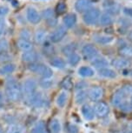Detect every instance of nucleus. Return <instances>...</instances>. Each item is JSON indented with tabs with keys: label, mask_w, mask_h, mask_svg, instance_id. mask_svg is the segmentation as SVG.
Masks as SVG:
<instances>
[{
	"label": "nucleus",
	"mask_w": 132,
	"mask_h": 133,
	"mask_svg": "<svg viewBox=\"0 0 132 133\" xmlns=\"http://www.w3.org/2000/svg\"><path fill=\"white\" fill-rule=\"evenodd\" d=\"M5 95L10 101L17 102L19 101L23 95L22 88L19 84L15 80H10L6 84Z\"/></svg>",
	"instance_id": "f257e3e1"
},
{
	"label": "nucleus",
	"mask_w": 132,
	"mask_h": 133,
	"mask_svg": "<svg viewBox=\"0 0 132 133\" xmlns=\"http://www.w3.org/2000/svg\"><path fill=\"white\" fill-rule=\"evenodd\" d=\"M132 96V85H124L118 91H116L112 97V104L116 107H119L122 104L127 102L126 98Z\"/></svg>",
	"instance_id": "f03ea898"
},
{
	"label": "nucleus",
	"mask_w": 132,
	"mask_h": 133,
	"mask_svg": "<svg viewBox=\"0 0 132 133\" xmlns=\"http://www.w3.org/2000/svg\"><path fill=\"white\" fill-rule=\"evenodd\" d=\"M28 68L31 71L41 76L43 78H51L52 77V74H53L51 69L43 64L32 63V64L29 65Z\"/></svg>",
	"instance_id": "7ed1b4c3"
},
{
	"label": "nucleus",
	"mask_w": 132,
	"mask_h": 133,
	"mask_svg": "<svg viewBox=\"0 0 132 133\" xmlns=\"http://www.w3.org/2000/svg\"><path fill=\"white\" fill-rule=\"evenodd\" d=\"M100 11L96 8H89L84 14V21L88 25H93L98 23L99 17H100Z\"/></svg>",
	"instance_id": "20e7f679"
},
{
	"label": "nucleus",
	"mask_w": 132,
	"mask_h": 133,
	"mask_svg": "<svg viewBox=\"0 0 132 133\" xmlns=\"http://www.w3.org/2000/svg\"><path fill=\"white\" fill-rule=\"evenodd\" d=\"M82 54H83L84 59L91 60L96 57L98 54V51L95 45L91 44H87L82 49Z\"/></svg>",
	"instance_id": "39448f33"
},
{
	"label": "nucleus",
	"mask_w": 132,
	"mask_h": 133,
	"mask_svg": "<svg viewBox=\"0 0 132 133\" xmlns=\"http://www.w3.org/2000/svg\"><path fill=\"white\" fill-rule=\"evenodd\" d=\"M37 82L34 79H27L23 84L22 92H23L24 96L29 98L30 97L35 93L37 90Z\"/></svg>",
	"instance_id": "423d86ee"
},
{
	"label": "nucleus",
	"mask_w": 132,
	"mask_h": 133,
	"mask_svg": "<svg viewBox=\"0 0 132 133\" xmlns=\"http://www.w3.org/2000/svg\"><path fill=\"white\" fill-rule=\"evenodd\" d=\"M28 101H29V104L30 105L33 107H36V108H40V107H43L45 105V103H46V100L44 98L43 95H42L40 92L38 93H35L31 96L28 98Z\"/></svg>",
	"instance_id": "0eeeda50"
},
{
	"label": "nucleus",
	"mask_w": 132,
	"mask_h": 133,
	"mask_svg": "<svg viewBox=\"0 0 132 133\" xmlns=\"http://www.w3.org/2000/svg\"><path fill=\"white\" fill-rule=\"evenodd\" d=\"M66 33H67V31H66L65 27L59 26L55 30V31L52 32V34L51 35V41L53 43H58L59 41H61V40L65 37Z\"/></svg>",
	"instance_id": "6e6552de"
},
{
	"label": "nucleus",
	"mask_w": 132,
	"mask_h": 133,
	"mask_svg": "<svg viewBox=\"0 0 132 133\" xmlns=\"http://www.w3.org/2000/svg\"><path fill=\"white\" fill-rule=\"evenodd\" d=\"M94 110H95L96 115H98L100 117H103L108 115L109 109L108 104L104 102H98L94 106Z\"/></svg>",
	"instance_id": "1a4fd4ad"
},
{
	"label": "nucleus",
	"mask_w": 132,
	"mask_h": 133,
	"mask_svg": "<svg viewBox=\"0 0 132 133\" xmlns=\"http://www.w3.org/2000/svg\"><path fill=\"white\" fill-rule=\"evenodd\" d=\"M103 96V90L101 87H93L89 90L88 97L92 101H98Z\"/></svg>",
	"instance_id": "9d476101"
},
{
	"label": "nucleus",
	"mask_w": 132,
	"mask_h": 133,
	"mask_svg": "<svg viewBox=\"0 0 132 133\" xmlns=\"http://www.w3.org/2000/svg\"><path fill=\"white\" fill-rule=\"evenodd\" d=\"M26 16H27V19L29 20V22H31V23L33 24H38L41 20L40 14L37 12L36 9L31 8V7H30V8H28V10H27Z\"/></svg>",
	"instance_id": "9b49d317"
},
{
	"label": "nucleus",
	"mask_w": 132,
	"mask_h": 133,
	"mask_svg": "<svg viewBox=\"0 0 132 133\" xmlns=\"http://www.w3.org/2000/svg\"><path fill=\"white\" fill-rule=\"evenodd\" d=\"M43 17L46 20L47 24H49V26H55L57 24V18L55 16V13L53 10L51 8H48L44 10L43 11Z\"/></svg>",
	"instance_id": "f8f14e48"
},
{
	"label": "nucleus",
	"mask_w": 132,
	"mask_h": 133,
	"mask_svg": "<svg viewBox=\"0 0 132 133\" xmlns=\"http://www.w3.org/2000/svg\"><path fill=\"white\" fill-rule=\"evenodd\" d=\"M17 46L18 47V49L22 51H31V50L33 49V44H32V43L30 41V40L24 39V38H20L17 40Z\"/></svg>",
	"instance_id": "ddd939ff"
},
{
	"label": "nucleus",
	"mask_w": 132,
	"mask_h": 133,
	"mask_svg": "<svg viewBox=\"0 0 132 133\" xmlns=\"http://www.w3.org/2000/svg\"><path fill=\"white\" fill-rule=\"evenodd\" d=\"M91 2L89 0H78L75 4V8L78 12H85L91 8Z\"/></svg>",
	"instance_id": "4468645a"
},
{
	"label": "nucleus",
	"mask_w": 132,
	"mask_h": 133,
	"mask_svg": "<svg viewBox=\"0 0 132 133\" xmlns=\"http://www.w3.org/2000/svg\"><path fill=\"white\" fill-rule=\"evenodd\" d=\"M112 65L115 68L119 70H123L126 69L130 65V62L128 59L124 58V57H121V58H116L112 61Z\"/></svg>",
	"instance_id": "2eb2a0df"
},
{
	"label": "nucleus",
	"mask_w": 132,
	"mask_h": 133,
	"mask_svg": "<svg viewBox=\"0 0 132 133\" xmlns=\"http://www.w3.org/2000/svg\"><path fill=\"white\" fill-rule=\"evenodd\" d=\"M82 114L86 120H92L95 117V110L89 104H84L82 108Z\"/></svg>",
	"instance_id": "dca6fc26"
},
{
	"label": "nucleus",
	"mask_w": 132,
	"mask_h": 133,
	"mask_svg": "<svg viewBox=\"0 0 132 133\" xmlns=\"http://www.w3.org/2000/svg\"><path fill=\"white\" fill-rule=\"evenodd\" d=\"M22 59H23L24 62L30 63V64L36 63L37 59V54L34 51H32V50H31V51H24L23 55H22Z\"/></svg>",
	"instance_id": "f3484780"
},
{
	"label": "nucleus",
	"mask_w": 132,
	"mask_h": 133,
	"mask_svg": "<svg viewBox=\"0 0 132 133\" xmlns=\"http://www.w3.org/2000/svg\"><path fill=\"white\" fill-rule=\"evenodd\" d=\"M113 21L114 20L112 16L110 14L107 13V12L101 14L98 19V23L101 26H109L113 24Z\"/></svg>",
	"instance_id": "a211bd4d"
},
{
	"label": "nucleus",
	"mask_w": 132,
	"mask_h": 133,
	"mask_svg": "<svg viewBox=\"0 0 132 133\" xmlns=\"http://www.w3.org/2000/svg\"><path fill=\"white\" fill-rule=\"evenodd\" d=\"M77 23V16L74 13H70L66 15L64 18V24L67 28H72Z\"/></svg>",
	"instance_id": "6ab92c4d"
},
{
	"label": "nucleus",
	"mask_w": 132,
	"mask_h": 133,
	"mask_svg": "<svg viewBox=\"0 0 132 133\" xmlns=\"http://www.w3.org/2000/svg\"><path fill=\"white\" fill-rule=\"evenodd\" d=\"M93 66H95L96 69L100 70L103 68H105L109 65L108 60H106L104 57H95L93 58V61L91 62Z\"/></svg>",
	"instance_id": "aec40b11"
},
{
	"label": "nucleus",
	"mask_w": 132,
	"mask_h": 133,
	"mask_svg": "<svg viewBox=\"0 0 132 133\" xmlns=\"http://www.w3.org/2000/svg\"><path fill=\"white\" fill-rule=\"evenodd\" d=\"M99 75L103 77H105V78H115L116 77V73L115 71L108 68V67L99 70Z\"/></svg>",
	"instance_id": "412c9836"
},
{
	"label": "nucleus",
	"mask_w": 132,
	"mask_h": 133,
	"mask_svg": "<svg viewBox=\"0 0 132 133\" xmlns=\"http://www.w3.org/2000/svg\"><path fill=\"white\" fill-rule=\"evenodd\" d=\"M94 40L101 44H107L112 42L113 37L111 36H108V35H95L94 36Z\"/></svg>",
	"instance_id": "4be33fe9"
},
{
	"label": "nucleus",
	"mask_w": 132,
	"mask_h": 133,
	"mask_svg": "<svg viewBox=\"0 0 132 133\" xmlns=\"http://www.w3.org/2000/svg\"><path fill=\"white\" fill-rule=\"evenodd\" d=\"M35 42L37 44H43L46 40V32L44 30H38L36 31L34 36Z\"/></svg>",
	"instance_id": "5701e85b"
},
{
	"label": "nucleus",
	"mask_w": 132,
	"mask_h": 133,
	"mask_svg": "<svg viewBox=\"0 0 132 133\" xmlns=\"http://www.w3.org/2000/svg\"><path fill=\"white\" fill-rule=\"evenodd\" d=\"M15 71V65L13 64H6L0 67V75H9Z\"/></svg>",
	"instance_id": "b1692460"
},
{
	"label": "nucleus",
	"mask_w": 132,
	"mask_h": 133,
	"mask_svg": "<svg viewBox=\"0 0 132 133\" xmlns=\"http://www.w3.org/2000/svg\"><path fill=\"white\" fill-rule=\"evenodd\" d=\"M78 73L80 76L84 77H89L94 75V71H93V69L91 68V67L83 66L78 70Z\"/></svg>",
	"instance_id": "393cba45"
},
{
	"label": "nucleus",
	"mask_w": 132,
	"mask_h": 133,
	"mask_svg": "<svg viewBox=\"0 0 132 133\" xmlns=\"http://www.w3.org/2000/svg\"><path fill=\"white\" fill-rule=\"evenodd\" d=\"M119 53L123 57H132V46L130 45H123L119 50Z\"/></svg>",
	"instance_id": "a878e982"
},
{
	"label": "nucleus",
	"mask_w": 132,
	"mask_h": 133,
	"mask_svg": "<svg viewBox=\"0 0 132 133\" xmlns=\"http://www.w3.org/2000/svg\"><path fill=\"white\" fill-rule=\"evenodd\" d=\"M50 129L52 133H59L61 131V124L59 120L54 118L50 123Z\"/></svg>",
	"instance_id": "bb28decb"
},
{
	"label": "nucleus",
	"mask_w": 132,
	"mask_h": 133,
	"mask_svg": "<svg viewBox=\"0 0 132 133\" xmlns=\"http://www.w3.org/2000/svg\"><path fill=\"white\" fill-rule=\"evenodd\" d=\"M67 100H68V95H67L66 92L65 91L61 92L58 96V97H57V104H58L59 107L63 108L64 107V105L66 104Z\"/></svg>",
	"instance_id": "cd10ccee"
},
{
	"label": "nucleus",
	"mask_w": 132,
	"mask_h": 133,
	"mask_svg": "<svg viewBox=\"0 0 132 133\" xmlns=\"http://www.w3.org/2000/svg\"><path fill=\"white\" fill-rule=\"evenodd\" d=\"M51 64L52 66L58 69H64L65 67V62L61 57H53V58H51Z\"/></svg>",
	"instance_id": "c85d7f7f"
},
{
	"label": "nucleus",
	"mask_w": 132,
	"mask_h": 133,
	"mask_svg": "<svg viewBox=\"0 0 132 133\" xmlns=\"http://www.w3.org/2000/svg\"><path fill=\"white\" fill-rule=\"evenodd\" d=\"M31 133H48L46 126L43 121L38 122L31 130Z\"/></svg>",
	"instance_id": "c756f323"
},
{
	"label": "nucleus",
	"mask_w": 132,
	"mask_h": 133,
	"mask_svg": "<svg viewBox=\"0 0 132 133\" xmlns=\"http://www.w3.org/2000/svg\"><path fill=\"white\" fill-rule=\"evenodd\" d=\"M6 133H25V130L20 124H12L7 129Z\"/></svg>",
	"instance_id": "7c9ffc66"
},
{
	"label": "nucleus",
	"mask_w": 132,
	"mask_h": 133,
	"mask_svg": "<svg viewBox=\"0 0 132 133\" xmlns=\"http://www.w3.org/2000/svg\"><path fill=\"white\" fill-rule=\"evenodd\" d=\"M76 49H77V45L75 44H67L63 48L62 51L63 53L67 57H70L71 54L75 53L76 51Z\"/></svg>",
	"instance_id": "2f4dec72"
},
{
	"label": "nucleus",
	"mask_w": 132,
	"mask_h": 133,
	"mask_svg": "<svg viewBox=\"0 0 132 133\" xmlns=\"http://www.w3.org/2000/svg\"><path fill=\"white\" fill-rule=\"evenodd\" d=\"M106 11L107 13L110 14V15H116L120 12V7H119L117 4L112 3V4H109L108 5L106 6Z\"/></svg>",
	"instance_id": "473e14b6"
},
{
	"label": "nucleus",
	"mask_w": 132,
	"mask_h": 133,
	"mask_svg": "<svg viewBox=\"0 0 132 133\" xmlns=\"http://www.w3.org/2000/svg\"><path fill=\"white\" fill-rule=\"evenodd\" d=\"M66 10H67V5L65 4V2L64 1H60L58 2V4L56 6V13L58 14V15H63L64 13L66 12Z\"/></svg>",
	"instance_id": "72a5a7b5"
},
{
	"label": "nucleus",
	"mask_w": 132,
	"mask_h": 133,
	"mask_svg": "<svg viewBox=\"0 0 132 133\" xmlns=\"http://www.w3.org/2000/svg\"><path fill=\"white\" fill-rule=\"evenodd\" d=\"M88 96V93L84 91H79L76 95V101L78 104H83L85 101Z\"/></svg>",
	"instance_id": "f704fd0d"
},
{
	"label": "nucleus",
	"mask_w": 132,
	"mask_h": 133,
	"mask_svg": "<svg viewBox=\"0 0 132 133\" xmlns=\"http://www.w3.org/2000/svg\"><path fill=\"white\" fill-rule=\"evenodd\" d=\"M61 86L62 88H64V90H71L72 87H73V84H72V81H71V78L70 77H66L63 81L61 83Z\"/></svg>",
	"instance_id": "c9c22d12"
},
{
	"label": "nucleus",
	"mask_w": 132,
	"mask_h": 133,
	"mask_svg": "<svg viewBox=\"0 0 132 133\" xmlns=\"http://www.w3.org/2000/svg\"><path fill=\"white\" fill-rule=\"evenodd\" d=\"M80 60H81L80 56L77 53L71 54V56L69 57V63L71 65H77L79 62H80Z\"/></svg>",
	"instance_id": "e433bc0d"
},
{
	"label": "nucleus",
	"mask_w": 132,
	"mask_h": 133,
	"mask_svg": "<svg viewBox=\"0 0 132 133\" xmlns=\"http://www.w3.org/2000/svg\"><path fill=\"white\" fill-rule=\"evenodd\" d=\"M8 47H9L8 42H7L5 39L0 40V54L4 53V52H6L7 50H8Z\"/></svg>",
	"instance_id": "4c0bfd02"
},
{
	"label": "nucleus",
	"mask_w": 132,
	"mask_h": 133,
	"mask_svg": "<svg viewBox=\"0 0 132 133\" xmlns=\"http://www.w3.org/2000/svg\"><path fill=\"white\" fill-rule=\"evenodd\" d=\"M67 131L68 133H78L79 130L78 127L75 124H69L68 127H67Z\"/></svg>",
	"instance_id": "58836bf2"
},
{
	"label": "nucleus",
	"mask_w": 132,
	"mask_h": 133,
	"mask_svg": "<svg viewBox=\"0 0 132 133\" xmlns=\"http://www.w3.org/2000/svg\"><path fill=\"white\" fill-rule=\"evenodd\" d=\"M52 84H53V81H51V80H49V78H44L43 81L41 82L42 87H43V88H46V89L50 88Z\"/></svg>",
	"instance_id": "ea45409f"
},
{
	"label": "nucleus",
	"mask_w": 132,
	"mask_h": 133,
	"mask_svg": "<svg viewBox=\"0 0 132 133\" xmlns=\"http://www.w3.org/2000/svg\"><path fill=\"white\" fill-rule=\"evenodd\" d=\"M30 37H31V33H30V31L28 30H23V31H21V38L29 40Z\"/></svg>",
	"instance_id": "a19ab883"
},
{
	"label": "nucleus",
	"mask_w": 132,
	"mask_h": 133,
	"mask_svg": "<svg viewBox=\"0 0 132 133\" xmlns=\"http://www.w3.org/2000/svg\"><path fill=\"white\" fill-rule=\"evenodd\" d=\"M53 52H54V49H53V47H51L50 44H47L46 47H45V49H44V53H46L47 55H52L53 54Z\"/></svg>",
	"instance_id": "79ce46f5"
},
{
	"label": "nucleus",
	"mask_w": 132,
	"mask_h": 133,
	"mask_svg": "<svg viewBox=\"0 0 132 133\" xmlns=\"http://www.w3.org/2000/svg\"><path fill=\"white\" fill-rule=\"evenodd\" d=\"M8 8L5 6H1L0 7V16H4L5 14L8 13Z\"/></svg>",
	"instance_id": "37998d69"
},
{
	"label": "nucleus",
	"mask_w": 132,
	"mask_h": 133,
	"mask_svg": "<svg viewBox=\"0 0 132 133\" xmlns=\"http://www.w3.org/2000/svg\"><path fill=\"white\" fill-rule=\"evenodd\" d=\"M123 12H124V14L127 15V16L132 17V8H124Z\"/></svg>",
	"instance_id": "c03bdc74"
},
{
	"label": "nucleus",
	"mask_w": 132,
	"mask_h": 133,
	"mask_svg": "<svg viewBox=\"0 0 132 133\" xmlns=\"http://www.w3.org/2000/svg\"><path fill=\"white\" fill-rule=\"evenodd\" d=\"M4 26H5V24H4V21L3 19H0V36L3 34L4 30Z\"/></svg>",
	"instance_id": "a18cd8bd"
},
{
	"label": "nucleus",
	"mask_w": 132,
	"mask_h": 133,
	"mask_svg": "<svg viewBox=\"0 0 132 133\" xmlns=\"http://www.w3.org/2000/svg\"><path fill=\"white\" fill-rule=\"evenodd\" d=\"M3 101H4V97H3V95L0 93V104H3Z\"/></svg>",
	"instance_id": "49530a36"
},
{
	"label": "nucleus",
	"mask_w": 132,
	"mask_h": 133,
	"mask_svg": "<svg viewBox=\"0 0 132 133\" xmlns=\"http://www.w3.org/2000/svg\"><path fill=\"white\" fill-rule=\"evenodd\" d=\"M129 104H130V107H131V109H132V96L130 97V101H129Z\"/></svg>",
	"instance_id": "de8ad7c7"
},
{
	"label": "nucleus",
	"mask_w": 132,
	"mask_h": 133,
	"mask_svg": "<svg viewBox=\"0 0 132 133\" xmlns=\"http://www.w3.org/2000/svg\"><path fill=\"white\" fill-rule=\"evenodd\" d=\"M0 133H4V130H3V129H2L1 126H0Z\"/></svg>",
	"instance_id": "09e8293b"
},
{
	"label": "nucleus",
	"mask_w": 132,
	"mask_h": 133,
	"mask_svg": "<svg viewBox=\"0 0 132 133\" xmlns=\"http://www.w3.org/2000/svg\"><path fill=\"white\" fill-rule=\"evenodd\" d=\"M129 37H130V39L132 40V31L130 32V34H129Z\"/></svg>",
	"instance_id": "8fccbe9b"
},
{
	"label": "nucleus",
	"mask_w": 132,
	"mask_h": 133,
	"mask_svg": "<svg viewBox=\"0 0 132 133\" xmlns=\"http://www.w3.org/2000/svg\"><path fill=\"white\" fill-rule=\"evenodd\" d=\"M124 133H132V131H127V132H124Z\"/></svg>",
	"instance_id": "3c124183"
},
{
	"label": "nucleus",
	"mask_w": 132,
	"mask_h": 133,
	"mask_svg": "<svg viewBox=\"0 0 132 133\" xmlns=\"http://www.w3.org/2000/svg\"><path fill=\"white\" fill-rule=\"evenodd\" d=\"M131 76H132V71H131Z\"/></svg>",
	"instance_id": "603ef678"
}]
</instances>
